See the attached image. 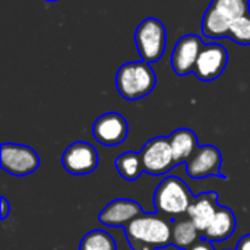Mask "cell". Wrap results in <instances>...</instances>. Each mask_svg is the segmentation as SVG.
<instances>
[{
  "mask_svg": "<svg viewBox=\"0 0 250 250\" xmlns=\"http://www.w3.org/2000/svg\"><path fill=\"white\" fill-rule=\"evenodd\" d=\"M0 205H1V215H0V218L1 220H6L7 217H9V214H10V205H9V201L4 198V196H1L0 198Z\"/></svg>",
  "mask_w": 250,
  "mask_h": 250,
  "instance_id": "603a6c76",
  "label": "cell"
},
{
  "mask_svg": "<svg viewBox=\"0 0 250 250\" xmlns=\"http://www.w3.org/2000/svg\"><path fill=\"white\" fill-rule=\"evenodd\" d=\"M231 22L226 15H223L215 6L209 4L202 19V34L208 38H223L229 37Z\"/></svg>",
  "mask_w": 250,
  "mask_h": 250,
  "instance_id": "e0dca14e",
  "label": "cell"
},
{
  "mask_svg": "<svg viewBox=\"0 0 250 250\" xmlns=\"http://www.w3.org/2000/svg\"><path fill=\"white\" fill-rule=\"evenodd\" d=\"M171 218L160 212H144L123 230L132 250H158L171 245Z\"/></svg>",
  "mask_w": 250,
  "mask_h": 250,
  "instance_id": "6da1fadb",
  "label": "cell"
},
{
  "mask_svg": "<svg viewBox=\"0 0 250 250\" xmlns=\"http://www.w3.org/2000/svg\"><path fill=\"white\" fill-rule=\"evenodd\" d=\"M229 63V53L226 47L218 42L205 44L199 59L195 64L193 73L199 81L211 82L223 75Z\"/></svg>",
  "mask_w": 250,
  "mask_h": 250,
  "instance_id": "ba28073f",
  "label": "cell"
},
{
  "mask_svg": "<svg viewBox=\"0 0 250 250\" xmlns=\"http://www.w3.org/2000/svg\"><path fill=\"white\" fill-rule=\"evenodd\" d=\"M129 133L126 119L116 111L101 114L92 125L94 139L104 146H117L125 142Z\"/></svg>",
  "mask_w": 250,
  "mask_h": 250,
  "instance_id": "9c48e42d",
  "label": "cell"
},
{
  "mask_svg": "<svg viewBox=\"0 0 250 250\" xmlns=\"http://www.w3.org/2000/svg\"><path fill=\"white\" fill-rule=\"evenodd\" d=\"M98 151L94 145L85 141H76L70 144L62 154V164L64 170L75 176H85L97 170Z\"/></svg>",
  "mask_w": 250,
  "mask_h": 250,
  "instance_id": "52a82bcc",
  "label": "cell"
},
{
  "mask_svg": "<svg viewBox=\"0 0 250 250\" xmlns=\"http://www.w3.org/2000/svg\"><path fill=\"white\" fill-rule=\"evenodd\" d=\"M135 44L142 62L155 63L166 51L167 29L157 18L144 19L135 31Z\"/></svg>",
  "mask_w": 250,
  "mask_h": 250,
  "instance_id": "277c9868",
  "label": "cell"
},
{
  "mask_svg": "<svg viewBox=\"0 0 250 250\" xmlns=\"http://www.w3.org/2000/svg\"><path fill=\"white\" fill-rule=\"evenodd\" d=\"M1 168L16 177L28 176L38 170L40 155L35 149L22 144H1L0 148Z\"/></svg>",
  "mask_w": 250,
  "mask_h": 250,
  "instance_id": "5b68a950",
  "label": "cell"
},
{
  "mask_svg": "<svg viewBox=\"0 0 250 250\" xmlns=\"http://www.w3.org/2000/svg\"><path fill=\"white\" fill-rule=\"evenodd\" d=\"M141 214H144V209L136 201L120 198L111 201L101 209V212L98 214V221L105 227L125 229Z\"/></svg>",
  "mask_w": 250,
  "mask_h": 250,
  "instance_id": "7c38bea8",
  "label": "cell"
},
{
  "mask_svg": "<svg viewBox=\"0 0 250 250\" xmlns=\"http://www.w3.org/2000/svg\"><path fill=\"white\" fill-rule=\"evenodd\" d=\"M114 167L120 174V177L126 182H136L141 177V174L145 173L142 155L141 152H135V151H126L120 154L114 160Z\"/></svg>",
  "mask_w": 250,
  "mask_h": 250,
  "instance_id": "ac0fdd59",
  "label": "cell"
},
{
  "mask_svg": "<svg viewBox=\"0 0 250 250\" xmlns=\"http://www.w3.org/2000/svg\"><path fill=\"white\" fill-rule=\"evenodd\" d=\"M221 166L223 155L220 149L214 145H202L186 163V173L192 179H207L211 176L227 179L221 171Z\"/></svg>",
  "mask_w": 250,
  "mask_h": 250,
  "instance_id": "30bf717a",
  "label": "cell"
},
{
  "mask_svg": "<svg viewBox=\"0 0 250 250\" xmlns=\"http://www.w3.org/2000/svg\"><path fill=\"white\" fill-rule=\"evenodd\" d=\"M229 38L242 45H250V13H246L231 22Z\"/></svg>",
  "mask_w": 250,
  "mask_h": 250,
  "instance_id": "44dd1931",
  "label": "cell"
},
{
  "mask_svg": "<svg viewBox=\"0 0 250 250\" xmlns=\"http://www.w3.org/2000/svg\"><path fill=\"white\" fill-rule=\"evenodd\" d=\"M236 250H250V233L239 240Z\"/></svg>",
  "mask_w": 250,
  "mask_h": 250,
  "instance_id": "cb8c5ba5",
  "label": "cell"
},
{
  "mask_svg": "<svg viewBox=\"0 0 250 250\" xmlns=\"http://www.w3.org/2000/svg\"><path fill=\"white\" fill-rule=\"evenodd\" d=\"M45 1H57V0H45Z\"/></svg>",
  "mask_w": 250,
  "mask_h": 250,
  "instance_id": "d4e9b609",
  "label": "cell"
},
{
  "mask_svg": "<svg viewBox=\"0 0 250 250\" xmlns=\"http://www.w3.org/2000/svg\"><path fill=\"white\" fill-rule=\"evenodd\" d=\"M249 1H250V0H249Z\"/></svg>",
  "mask_w": 250,
  "mask_h": 250,
  "instance_id": "484cf974",
  "label": "cell"
},
{
  "mask_svg": "<svg viewBox=\"0 0 250 250\" xmlns=\"http://www.w3.org/2000/svg\"><path fill=\"white\" fill-rule=\"evenodd\" d=\"M78 250H117V245L107 231L91 230L82 237Z\"/></svg>",
  "mask_w": 250,
  "mask_h": 250,
  "instance_id": "d6986e66",
  "label": "cell"
},
{
  "mask_svg": "<svg viewBox=\"0 0 250 250\" xmlns=\"http://www.w3.org/2000/svg\"><path fill=\"white\" fill-rule=\"evenodd\" d=\"M204 41L201 37L189 34L182 37L173 48L171 53V67L179 76L193 73L195 64L204 48Z\"/></svg>",
  "mask_w": 250,
  "mask_h": 250,
  "instance_id": "8fae6325",
  "label": "cell"
},
{
  "mask_svg": "<svg viewBox=\"0 0 250 250\" xmlns=\"http://www.w3.org/2000/svg\"><path fill=\"white\" fill-rule=\"evenodd\" d=\"M193 195L190 188L177 176H168L160 182L154 192V207L155 212H160L168 218H177L186 215Z\"/></svg>",
  "mask_w": 250,
  "mask_h": 250,
  "instance_id": "3957f363",
  "label": "cell"
},
{
  "mask_svg": "<svg viewBox=\"0 0 250 250\" xmlns=\"http://www.w3.org/2000/svg\"><path fill=\"white\" fill-rule=\"evenodd\" d=\"M155 85V72L146 62L125 63L116 73V88L127 101H136L149 95Z\"/></svg>",
  "mask_w": 250,
  "mask_h": 250,
  "instance_id": "7a4b0ae2",
  "label": "cell"
},
{
  "mask_svg": "<svg viewBox=\"0 0 250 250\" xmlns=\"http://www.w3.org/2000/svg\"><path fill=\"white\" fill-rule=\"evenodd\" d=\"M168 139H170V145H171L173 155H174V160H176V166L186 164L193 157L196 149L199 148L196 133L192 129H188V127L176 129L168 136Z\"/></svg>",
  "mask_w": 250,
  "mask_h": 250,
  "instance_id": "9a60e30c",
  "label": "cell"
},
{
  "mask_svg": "<svg viewBox=\"0 0 250 250\" xmlns=\"http://www.w3.org/2000/svg\"><path fill=\"white\" fill-rule=\"evenodd\" d=\"M218 208H220L218 193L212 192V190L204 192L193 198L192 205L188 211V215L195 223V226L199 229V231L204 234V231L208 229V226L214 220Z\"/></svg>",
  "mask_w": 250,
  "mask_h": 250,
  "instance_id": "4fadbf2b",
  "label": "cell"
},
{
  "mask_svg": "<svg viewBox=\"0 0 250 250\" xmlns=\"http://www.w3.org/2000/svg\"><path fill=\"white\" fill-rule=\"evenodd\" d=\"M142 163L145 173L151 176H163L170 173L176 167V160L170 145V139L166 136H157L149 139L142 151Z\"/></svg>",
  "mask_w": 250,
  "mask_h": 250,
  "instance_id": "8992f818",
  "label": "cell"
},
{
  "mask_svg": "<svg viewBox=\"0 0 250 250\" xmlns=\"http://www.w3.org/2000/svg\"><path fill=\"white\" fill-rule=\"evenodd\" d=\"M237 227V220L234 212L227 208L220 205L214 220L208 226V229L204 231L202 237L209 240V242H224L231 237V234L236 231Z\"/></svg>",
  "mask_w": 250,
  "mask_h": 250,
  "instance_id": "5bb4252c",
  "label": "cell"
},
{
  "mask_svg": "<svg viewBox=\"0 0 250 250\" xmlns=\"http://www.w3.org/2000/svg\"><path fill=\"white\" fill-rule=\"evenodd\" d=\"M188 250H215V248H214L212 242H209V240H207V239L202 237L195 245H192Z\"/></svg>",
  "mask_w": 250,
  "mask_h": 250,
  "instance_id": "7402d4cb",
  "label": "cell"
},
{
  "mask_svg": "<svg viewBox=\"0 0 250 250\" xmlns=\"http://www.w3.org/2000/svg\"><path fill=\"white\" fill-rule=\"evenodd\" d=\"M230 21L249 13V0H212L211 3Z\"/></svg>",
  "mask_w": 250,
  "mask_h": 250,
  "instance_id": "ffe728a7",
  "label": "cell"
},
{
  "mask_svg": "<svg viewBox=\"0 0 250 250\" xmlns=\"http://www.w3.org/2000/svg\"><path fill=\"white\" fill-rule=\"evenodd\" d=\"M199 239H202V233L195 226V223L189 218V215H182L173 218L171 221V245L177 249L188 250L195 245Z\"/></svg>",
  "mask_w": 250,
  "mask_h": 250,
  "instance_id": "2e32d148",
  "label": "cell"
}]
</instances>
